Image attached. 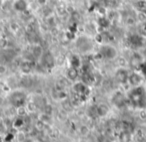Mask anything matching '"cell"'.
<instances>
[{
    "instance_id": "6da1fadb",
    "label": "cell",
    "mask_w": 146,
    "mask_h": 142,
    "mask_svg": "<svg viewBox=\"0 0 146 142\" xmlns=\"http://www.w3.org/2000/svg\"><path fill=\"white\" fill-rule=\"evenodd\" d=\"M145 98H146V92L143 86H135L130 90L128 92V100L133 104L134 106L138 107H143L145 104Z\"/></svg>"
},
{
    "instance_id": "7a4b0ae2",
    "label": "cell",
    "mask_w": 146,
    "mask_h": 142,
    "mask_svg": "<svg viewBox=\"0 0 146 142\" xmlns=\"http://www.w3.org/2000/svg\"><path fill=\"white\" fill-rule=\"evenodd\" d=\"M9 101L16 108L24 106L26 103V94L22 90H14L9 96Z\"/></svg>"
},
{
    "instance_id": "3957f363",
    "label": "cell",
    "mask_w": 146,
    "mask_h": 142,
    "mask_svg": "<svg viewBox=\"0 0 146 142\" xmlns=\"http://www.w3.org/2000/svg\"><path fill=\"white\" fill-rule=\"evenodd\" d=\"M76 48L81 53H88L93 49V44L90 38L86 36H81L76 40Z\"/></svg>"
},
{
    "instance_id": "277c9868",
    "label": "cell",
    "mask_w": 146,
    "mask_h": 142,
    "mask_svg": "<svg viewBox=\"0 0 146 142\" xmlns=\"http://www.w3.org/2000/svg\"><path fill=\"white\" fill-rule=\"evenodd\" d=\"M99 52H100V54L102 55L103 59H107V60H113L118 55V52L115 47L111 46V45H108V44L102 45Z\"/></svg>"
},
{
    "instance_id": "5b68a950",
    "label": "cell",
    "mask_w": 146,
    "mask_h": 142,
    "mask_svg": "<svg viewBox=\"0 0 146 142\" xmlns=\"http://www.w3.org/2000/svg\"><path fill=\"white\" fill-rule=\"evenodd\" d=\"M73 90L75 92V94L78 96L82 98V96H87L89 94V88L88 84H86L83 82H76L75 84H73Z\"/></svg>"
},
{
    "instance_id": "8992f818",
    "label": "cell",
    "mask_w": 146,
    "mask_h": 142,
    "mask_svg": "<svg viewBox=\"0 0 146 142\" xmlns=\"http://www.w3.org/2000/svg\"><path fill=\"white\" fill-rule=\"evenodd\" d=\"M142 82H143V77H142V75L140 74V73H138V72L129 73L127 84H129L131 86L135 88V86H141Z\"/></svg>"
},
{
    "instance_id": "52a82bcc",
    "label": "cell",
    "mask_w": 146,
    "mask_h": 142,
    "mask_svg": "<svg viewBox=\"0 0 146 142\" xmlns=\"http://www.w3.org/2000/svg\"><path fill=\"white\" fill-rule=\"evenodd\" d=\"M128 77H129V72L125 68H119L115 73V79L119 84H127Z\"/></svg>"
},
{
    "instance_id": "ba28073f",
    "label": "cell",
    "mask_w": 146,
    "mask_h": 142,
    "mask_svg": "<svg viewBox=\"0 0 146 142\" xmlns=\"http://www.w3.org/2000/svg\"><path fill=\"white\" fill-rule=\"evenodd\" d=\"M12 9L18 13H23L28 9L27 0H13Z\"/></svg>"
},
{
    "instance_id": "9c48e42d",
    "label": "cell",
    "mask_w": 146,
    "mask_h": 142,
    "mask_svg": "<svg viewBox=\"0 0 146 142\" xmlns=\"http://www.w3.org/2000/svg\"><path fill=\"white\" fill-rule=\"evenodd\" d=\"M128 43L134 48H140L143 45V37L138 34H131L128 37Z\"/></svg>"
},
{
    "instance_id": "30bf717a",
    "label": "cell",
    "mask_w": 146,
    "mask_h": 142,
    "mask_svg": "<svg viewBox=\"0 0 146 142\" xmlns=\"http://www.w3.org/2000/svg\"><path fill=\"white\" fill-rule=\"evenodd\" d=\"M42 63L45 67L47 68H52L55 65V58L50 52H46L45 54L42 55Z\"/></svg>"
},
{
    "instance_id": "8fae6325",
    "label": "cell",
    "mask_w": 146,
    "mask_h": 142,
    "mask_svg": "<svg viewBox=\"0 0 146 142\" xmlns=\"http://www.w3.org/2000/svg\"><path fill=\"white\" fill-rule=\"evenodd\" d=\"M143 62V60L141 59V56L138 54H134L133 56L131 57L129 61L130 67H131L133 70H139L140 71V67H141V64Z\"/></svg>"
},
{
    "instance_id": "7c38bea8",
    "label": "cell",
    "mask_w": 146,
    "mask_h": 142,
    "mask_svg": "<svg viewBox=\"0 0 146 142\" xmlns=\"http://www.w3.org/2000/svg\"><path fill=\"white\" fill-rule=\"evenodd\" d=\"M96 22H97L98 26H99L100 28L103 29V30L108 29L110 27V25H111V20H110L107 16H99V17H97V20H96Z\"/></svg>"
},
{
    "instance_id": "4fadbf2b",
    "label": "cell",
    "mask_w": 146,
    "mask_h": 142,
    "mask_svg": "<svg viewBox=\"0 0 146 142\" xmlns=\"http://www.w3.org/2000/svg\"><path fill=\"white\" fill-rule=\"evenodd\" d=\"M79 77V72H78V69L73 68V67H70V68L67 70L66 72V78L67 80H71V82H75L76 80Z\"/></svg>"
},
{
    "instance_id": "5bb4252c",
    "label": "cell",
    "mask_w": 146,
    "mask_h": 142,
    "mask_svg": "<svg viewBox=\"0 0 146 142\" xmlns=\"http://www.w3.org/2000/svg\"><path fill=\"white\" fill-rule=\"evenodd\" d=\"M108 111H109V108L105 104H99V105H97V114L99 117L105 116L108 113Z\"/></svg>"
},
{
    "instance_id": "9a60e30c",
    "label": "cell",
    "mask_w": 146,
    "mask_h": 142,
    "mask_svg": "<svg viewBox=\"0 0 146 142\" xmlns=\"http://www.w3.org/2000/svg\"><path fill=\"white\" fill-rule=\"evenodd\" d=\"M70 65L71 67L73 68H76V69H79L80 67L82 66L81 65V61H80V58L76 55H73L70 59Z\"/></svg>"
},
{
    "instance_id": "2e32d148",
    "label": "cell",
    "mask_w": 146,
    "mask_h": 142,
    "mask_svg": "<svg viewBox=\"0 0 146 142\" xmlns=\"http://www.w3.org/2000/svg\"><path fill=\"white\" fill-rule=\"evenodd\" d=\"M55 12H56L57 16L59 17H62L64 16L65 14H67V11H66V6L63 4H59L56 6V8H55Z\"/></svg>"
},
{
    "instance_id": "e0dca14e",
    "label": "cell",
    "mask_w": 146,
    "mask_h": 142,
    "mask_svg": "<svg viewBox=\"0 0 146 142\" xmlns=\"http://www.w3.org/2000/svg\"><path fill=\"white\" fill-rule=\"evenodd\" d=\"M32 70V66H31V63L28 61H25L24 63L21 64V71L25 74H29Z\"/></svg>"
},
{
    "instance_id": "ac0fdd59",
    "label": "cell",
    "mask_w": 146,
    "mask_h": 142,
    "mask_svg": "<svg viewBox=\"0 0 146 142\" xmlns=\"http://www.w3.org/2000/svg\"><path fill=\"white\" fill-rule=\"evenodd\" d=\"M32 54L34 55L36 58L42 57V48H41V46H39V45H35V46H33Z\"/></svg>"
},
{
    "instance_id": "d6986e66",
    "label": "cell",
    "mask_w": 146,
    "mask_h": 142,
    "mask_svg": "<svg viewBox=\"0 0 146 142\" xmlns=\"http://www.w3.org/2000/svg\"><path fill=\"white\" fill-rule=\"evenodd\" d=\"M96 12H97L98 16H106V14H107V10L105 7L98 4L96 5Z\"/></svg>"
},
{
    "instance_id": "ffe728a7",
    "label": "cell",
    "mask_w": 146,
    "mask_h": 142,
    "mask_svg": "<svg viewBox=\"0 0 146 142\" xmlns=\"http://www.w3.org/2000/svg\"><path fill=\"white\" fill-rule=\"evenodd\" d=\"M130 141V133L128 131H122L120 133V142Z\"/></svg>"
},
{
    "instance_id": "44dd1931",
    "label": "cell",
    "mask_w": 146,
    "mask_h": 142,
    "mask_svg": "<svg viewBox=\"0 0 146 142\" xmlns=\"http://www.w3.org/2000/svg\"><path fill=\"white\" fill-rule=\"evenodd\" d=\"M136 8L138 9V11H143L144 9H146V0H139L135 3Z\"/></svg>"
},
{
    "instance_id": "7402d4cb",
    "label": "cell",
    "mask_w": 146,
    "mask_h": 142,
    "mask_svg": "<svg viewBox=\"0 0 146 142\" xmlns=\"http://www.w3.org/2000/svg\"><path fill=\"white\" fill-rule=\"evenodd\" d=\"M136 21H137V19H136L135 17L127 16L125 19V24L127 25V26H134V25L136 24Z\"/></svg>"
},
{
    "instance_id": "603a6c76",
    "label": "cell",
    "mask_w": 146,
    "mask_h": 142,
    "mask_svg": "<svg viewBox=\"0 0 146 142\" xmlns=\"http://www.w3.org/2000/svg\"><path fill=\"white\" fill-rule=\"evenodd\" d=\"M14 126L17 128L19 127H22L23 125H24V118L22 117V116H19V117H17L16 119L14 120Z\"/></svg>"
},
{
    "instance_id": "cb8c5ba5",
    "label": "cell",
    "mask_w": 146,
    "mask_h": 142,
    "mask_svg": "<svg viewBox=\"0 0 146 142\" xmlns=\"http://www.w3.org/2000/svg\"><path fill=\"white\" fill-rule=\"evenodd\" d=\"M8 46V40L5 37H0V49L5 50Z\"/></svg>"
},
{
    "instance_id": "d4e9b609",
    "label": "cell",
    "mask_w": 146,
    "mask_h": 142,
    "mask_svg": "<svg viewBox=\"0 0 146 142\" xmlns=\"http://www.w3.org/2000/svg\"><path fill=\"white\" fill-rule=\"evenodd\" d=\"M65 38H66L67 41H72L75 39V33L72 32V31L68 30L65 32Z\"/></svg>"
},
{
    "instance_id": "484cf974",
    "label": "cell",
    "mask_w": 146,
    "mask_h": 142,
    "mask_svg": "<svg viewBox=\"0 0 146 142\" xmlns=\"http://www.w3.org/2000/svg\"><path fill=\"white\" fill-rule=\"evenodd\" d=\"M137 20L140 21V22H143V21L146 20V14L143 12V11H138V13H137Z\"/></svg>"
},
{
    "instance_id": "4316f807",
    "label": "cell",
    "mask_w": 146,
    "mask_h": 142,
    "mask_svg": "<svg viewBox=\"0 0 146 142\" xmlns=\"http://www.w3.org/2000/svg\"><path fill=\"white\" fill-rule=\"evenodd\" d=\"M95 41L98 43V44H102L104 41L103 34H102V33H97V34L95 35Z\"/></svg>"
},
{
    "instance_id": "83f0119b",
    "label": "cell",
    "mask_w": 146,
    "mask_h": 142,
    "mask_svg": "<svg viewBox=\"0 0 146 142\" xmlns=\"http://www.w3.org/2000/svg\"><path fill=\"white\" fill-rule=\"evenodd\" d=\"M19 29V24L16 22H12L10 24V30L12 31V32H17Z\"/></svg>"
},
{
    "instance_id": "f1b7e54d",
    "label": "cell",
    "mask_w": 146,
    "mask_h": 142,
    "mask_svg": "<svg viewBox=\"0 0 146 142\" xmlns=\"http://www.w3.org/2000/svg\"><path fill=\"white\" fill-rule=\"evenodd\" d=\"M71 16H72V19L74 21H79L80 20V14H79V12L78 11H74V12L72 13V14H70Z\"/></svg>"
},
{
    "instance_id": "f546056e",
    "label": "cell",
    "mask_w": 146,
    "mask_h": 142,
    "mask_svg": "<svg viewBox=\"0 0 146 142\" xmlns=\"http://www.w3.org/2000/svg\"><path fill=\"white\" fill-rule=\"evenodd\" d=\"M140 72L142 73V75H143V76L146 77V60L142 62L141 67H140Z\"/></svg>"
},
{
    "instance_id": "4dcf8cb0",
    "label": "cell",
    "mask_w": 146,
    "mask_h": 142,
    "mask_svg": "<svg viewBox=\"0 0 146 142\" xmlns=\"http://www.w3.org/2000/svg\"><path fill=\"white\" fill-rule=\"evenodd\" d=\"M7 72V67L3 64H0V75L2 76V75H5Z\"/></svg>"
},
{
    "instance_id": "1f68e13d",
    "label": "cell",
    "mask_w": 146,
    "mask_h": 142,
    "mask_svg": "<svg viewBox=\"0 0 146 142\" xmlns=\"http://www.w3.org/2000/svg\"><path fill=\"white\" fill-rule=\"evenodd\" d=\"M25 30H26L27 33L31 34V33H33V31H34V25H33V24H28L26 26V28H25Z\"/></svg>"
},
{
    "instance_id": "d6a6232c",
    "label": "cell",
    "mask_w": 146,
    "mask_h": 142,
    "mask_svg": "<svg viewBox=\"0 0 146 142\" xmlns=\"http://www.w3.org/2000/svg\"><path fill=\"white\" fill-rule=\"evenodd\" d=\"M36 2H37V4H38L39 6L43 7V6H45V5L47 4L48 0H36Z\"/></svg>"
},
{
    "instance_id": "836d02e7",
    "label": "cell",
    "mask_w": 146,
    "mask_h": 142,
    "mask_svg": "<svg viewBox=\"0 0 146 142\" xmlns=\"http://www.w3.org/2000/svg\"><path fill=\"white\" fill-rule=\"evenodd\" d=\"M66 11L68 14H72V13L75 11V8L73 6H66Z\"/></svg>"
},
{
    "instance_id": "e575fe53",
    "label": "cell",
    "mask_w": 146,
    "mask_h": 142,
    "mask_svg": "<svg viewBox=\"0 0 146 142\" xmlns=\"http://www.w3.org/2000/svg\"><path fill=\"white\" fill-rule=\"evenodd\" d=\"M94 1H95V2L97 3V4H99V3L104 2V1H105V0H94Z\"/></svg>"
},
{
    "instance_id": "d590c367",
    "label": "cell",
    "mask_w": 146,
    "mask_h": 142,
    "mask_svg": "<svg viewBox=\"0 0 146 142\" xmlns=\"http://www.w3.org/2000/svg\"><path fill=\"white\" fill-rule=\"evenodd\" d=\"M144 31H146V23H145V25H144Z\"/></svg>"
},
{
    "instance_id": "8d00e7d4",
    "label": "cell",
    "mask_w": 146,
    "mask_h": 142,
    "mask_svg": "<svg viewBox=\"0 0 146 142\" xmlns=\"http://www.w3.org/2000/svg\"><path fill=\"white\" fill-rule=\"evenodd\" d=\"M0 142H3V139L1 137H0Z\"/></svg>"
},
{
    "instance_id": "74e56055",
    "label": "cell",
    "mask_w": 146,
    "mask_h": 142,
    "mask_svg": "<svg viewBox=\"0 0 146 142\" xmlns=\"http://www.w3.org/2000/svg\"><path fill=\"white\" fill-rule=\"evenodd\" d=\"M59 1H64V0H59Z\"/></svg>"
}]
</instances>
